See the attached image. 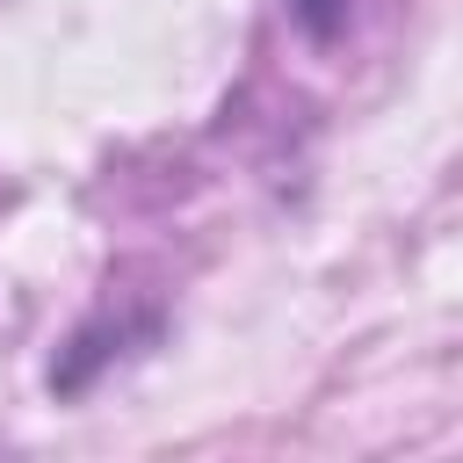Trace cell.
I'll use <instances>...</instances> for the list:
<instances>
[{
    "label": "cell",
    "mask_w": 463,
    "mask_h": 463,
    "mask_svg": "<svg viewBox=\"0 0 463 463\" xmlns=\"http://www.w3.org/2000/svg\"><path fill=\"white\" fill-rule=\"evenodd\" d=\"M289 14H297V29H304V36L333 43V36H340V22H347V0H289Z\"/></svg>",
    "instance_id": "1"
}]
</instances>
